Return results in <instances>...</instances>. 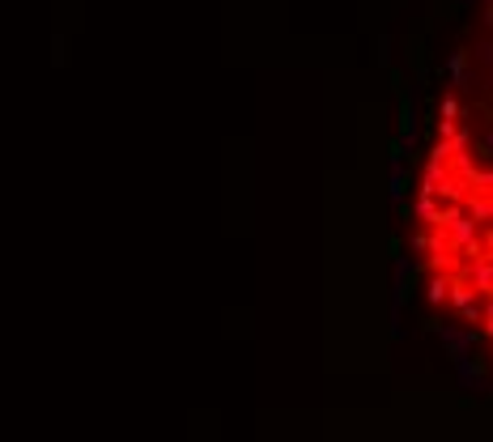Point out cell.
Here are the masks:
<instances>
[{"label": "cell", "mask_w": 493, "mask_h": 442, "mask_svg": "<svg viewBox=\"0 0 493 442\" xmlns=\"http://www.w3.org/2000/svg\"><path fill=\"white\" fill-rule=\"evenodd\" d=\"M481 149H485V158H493V132H485V141H481Z\"/></svg>", "instance_id": "cell-4"}, {"label": "cell", "mask_w": 493, "mask_h": 442, "mask_svg": "<svg viewBox=\"0 0 493 442\" xmlns=\"http://www.w3.org/2000/svg\"><path fill=\"white\" fill-rule=\"evenodd\" d=\"M404 187H408V175H404V166H396V175H392V196L400 200V196H404Z\"/></svg>", "instance_id": "cell-3"}, {"label": "cell", "mask_w": 493, "mask_h": 442, "mask_svg": "<svg viewBox=\"0 0 493 442\" xmlns=\"http://www.w3.org/2000/svg\"><path fill=\"white\" fill-rule=\"evenodd\" d=\"M468 5H481V0H468Z\"/></svg>", "instance_id": "cell-5"}, {"label": "cell", "mask_w": 493, "mask_h": 442, "mask_svg": "<svg viewBox=\"0 0 493 442\" xmlns=\"http://www.w3.org/2000/svg\"><path fill=\"white\" fill-rule=\"evenodd\" d=\"M438 111H442V119H460V115H464L460 98H442V107H438Z\"/></svg>", "instance_id": "cell-2"}, {"label": "cell", "mask_w": 493, "mask_h": 442, "mask_svg": "<svg viewBox=\"0 0 493 442\" xmlns=\"http://www.w3.org/2000/svg\"><path fill=\"white\" fill-rule=\"evenodd\" d=\"M446 73H451V85H468V51H455L446 60Z\"/></svg>", "instance_id": "cell-1"}]
</instances>
